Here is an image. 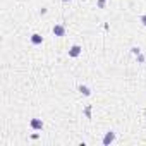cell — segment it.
Wrapping results in <instances>:
<instances>
[{
    "instance_id": "5b68a950",
    "label": "cell",
    "mask_w": 146,
    "mask_h": 146,
    "mask_svg": "<svg viewBox=\"0 0 146 146\" xmlns=\"http://www.w3.org/2000/svg\"><path fill=\"white\" fill-rule=\"evenodd\" d=\"M31 43H33V45H41V43H43V36L38 35V33L31 35Z\"/></svg>"
},
{
    "instance_id": "9c48e42d",
    "label": "cell",
    "mask_w": 146,
    "mask_h": 146,
    "mask_svg": "<svg viewBox=\"0 0 146 146\" xmlns=\"http://www.w3.org/2000/svg\"><path fill=\"white\" fill-rule=\"evenodd\" d=\"M62 2H69V0H62Z\"/></svg>"
},
{
    "instance_id": "52a82bcc",
    "label": "cell",
    "mask_w": 146,
    "mask_h": 146,
    "mask_svg": "<svg viewBox=\"0 0 146 146\" xmlns=\"http://www.w3.org/2000/svg\"><path fill=\"white\" fill-rule=\"evenodd\" d=\"M98 7H100V9L105 7V0H98Z\"/></svg>"
},
{
    "instance_id": "7a4b0ae2",
    "label": "cell",
    "mask_w": 146,
    "mask_h": 146,
    "mask_svg": "<svg viewBox=\"0 0 146 146\" xmlns=\"http://www.w3.org/2000/svg\"><path fill=\"white\" fill-rule=\"evenodd\" d=\"M53 35L58 36V38L65 36V26H62V24H55V26H53Z\"/></svg>"
},
{
    "instance_id": "ba28073f",
    "label": "cell",
    "mask_w": 146,
    "mask_h": 146,
    "mask_svg": "<svg viewBox=\"0 0 146 146\" xmlns=\"http://www.w3.org/2000/svg\"><path fill=\"white\" fill-rule=\"evenodd\" d=\"M141 23H143V24L146 26V16H141Z\"/></svg>"
},
{
    "instance_id": "277c9868",
    "label": "cell",
    "mask_w": 146,
    "mask_h": 146,
    "mask_svg": "<svg viewBox=\"0 0 146 146\" xmlns=\"http://www.w3.org/2000/svg\"><path fill=\"white\" fill-rule=\"evenodd\" d=\"M31 129L41 131V129H43V120H41V119H31Z\"/></svg>"
},
{
    "instance_id": "3957f363",
    "label": "cell",
    "mask_w": 146,
    "mask_h": 146,
    "mask_svg": "<svg viewBox=\"0 0 146 146\" xmlns=\"http://www.w3.org/2000/svg\"><path fill=\"white\" fill-rule=\"evenodd\" d=\"M113 141H115V132H112V131H110V132H107V134H105V137H103V141H102V143H103V146H108V144H112Z\"/></svg>"
},
{
    "instance_id": "6da1fadb",
    "label": "cell",
    "mask_w": 146,
    "mask_h": 146,
    "mask_svg": "<svg viewBox=\"0 0 146 146\" xmlns=\"http://www.w3.org/2000/svg\"><path fill=\"white\" fill-rule=\"evenodd\" d=\"M81 52H83V48L79 46V45H72L70 48H69V57H79L81 55Z\"/></svg>"
},
{
    "instance_id": "8992f818",
    "label": "cell",
    "mask_w": 146,
    "mask_h": 146,
    "mask_svg": "<svg viewBox=\"0 0 146 146\" xmlns=\"http://www.w3.org/2000/svg\"><path fill=\"white\" fill-rule=\"evenodd\" d=\"M79 91H81V93H83L84 96H90V95H91V91H90V88H88V86H83V84L79 86Z\"/></svg>"
}]
</instances>
